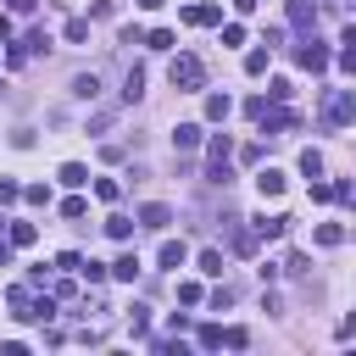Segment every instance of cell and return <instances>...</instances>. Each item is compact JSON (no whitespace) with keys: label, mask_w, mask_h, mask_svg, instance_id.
Returning a JSON list of instances; mask_svg holds the SVG:
<instances>
[{"label":"cell","mask_w":356,"mask_h":356,"mask_svg":"<svg viewBox=\"0 0 356 356\" xmlns=\"http://www.w3.org/2000/svg\"><path fill=\"white\" fill-rule=\"evenodd\" d=\"M178 300H184V306H200V300H206V289H200L195 278H184V284H178Z\"/></svg>","instance_id":"cb8c5ba5"},{"label":"cell","mask_w":356,"mask_h":356,"mask_svg":"<svg viewBox=\"0 0 356 356\" xmlns=\"http://www.w3.org/2000/svg\"><path fill=\"white\" fill-rule=\"evenodd\" d=\"M200 139H206V134H200V122H178V128H172V150H195Z\"/></svg>","instance_id":"30bf717a"},{"label":"cell","mask_w":356,"mask_h":356,"mask_svg":"<svg viewBox=\"0 0 356 356\" xmlns=\"http://www.w3.org/2000/svg\"><path fill=\"white\" fill-rule=\"evenodd\" d=\"M284 184H289V178H284L278 167H261V172H256V189H261L267 200H278V195H284Z\"/></svg>","instance_id":"9c48e42d"},{"label":"cell","mask_w":356,"mask_h":356,"mask_svg":"<svg viewBox=\"0 0 356 356\" xmlns=\"http://www.w3.org/2000/svg\"><path fill=\"white\" fill-rule=\"evenodd\" d=\"M222 345H234V350H245V345H250V334H245V328H222Z\"/></svg>","instance_id":"74e56055"},{"label":"cell","mask_w":356,"mask_h":356,"mask_svg":"<svg viewBox=\"0 0 356 356\" xmlns=\"http://www.w3.org/2000/svg\"><path fill=\"white\" fill-rule=\"evenodd\" d=\"M289 95H295V89H289V78H273V83H267V100H273V106H278V100H289Z\"/></svg>","instance_id":"d6a6232c"},{"label":"cell","mask_w":356,"mask_h":356,"mask_svg":"<svg viewBox=\"0 0 356 356\" xmlns=\"http://www.w3.org/2000/svg\"><path fill=\"white\" fill-rule=\"evenodd\" d=\"M6 300H11V317H28V300H33V295H28V284H17Z\"/></svg>","instance_id":"d4e9b609"},{"label":"cell","mask_w":356,"mask_h":356,"mask_svg":"<svg viewBox=\"0 0 356 356\" xmlns=\"http://www.w3.org/2000/svg\"><path fill=\"white\" fill-rule=\"evenodd\" d=\"M289 222H295L289 211H273V217H256V222H250V234H256V239H284V234H289Z\"/></svg>","instance_id":"8992f818"},{"label":"cell","mask_w":356,"mask_h":356,"mask_svg":"<svg viewBox=\"0 0 356 356\" xmlns=\"http://www.w3.org/2000/svg\"><path fill=\"white\" fill-rule=\"evenodd\" d=\"M184 239H161V250H156V267H184Z\"/></svg>","instance_id":"8fae6325"},{"label":"cell","mask_w":356,"mask_h":356,"mask_svg":"<svg viewBox=\"0 0 356 356\" xmlns=\"http://www.w3.org/2000/svg\"><path fill=\"white\" fill-rule=\"evenodd\" d=\"M167 222H172V206H161V200H150V206H139V228H156V234H161Z\"/></svg>","instance_id":"52a82bcc"},{"label":"cell","mask_w":356,"mask_h":356,"mask_svg":"<svg viewBox=\"0 0 356 356\" xmlns=\"http://www.w3.org/2000/svg\"><path fill=\"white\" fill-rule=\"evenodd\" d=\"M184 22L189 28H211V22H222V6H184Z\"/></svg>","instance_id":"ba28073f"},{"label":"cell","mask_w":356,"mask_h":356,"mask_svg":"<svg viewBox=\"0 0 356 356\" xmlns=\"http://www.w3.org/2000/svg\"><path fill=\"white\" fill-rule=\"evenodd\" d=\"M22 200V184L17 178H0V206H17Z\"/></svg>","instance_id":"1f68e13d"},{"label":"cell","mask_w":356,"mask_h":356,"mask_svg":"<svg viewBox=\"0 0 356 356\" xmlns=\"http://www.w3.org/2000/svg\"><path fill=\"white\" fill-rule=\"evenodd\" d=\"M312 239H317L323 250H339V245H345V222H323V228H317Z\"/></svg>","instance_id":"9a60e30c"},{"label":"cell","mask_w":356,"mask_h":356,"mask_svg":"<svg viewBox=\"0 0 356 356\" xmlns=\"http://www.w3.org/2000/svg\"><path fill=\"white\" fill-rule=\"evenodd\" d=\"M300 172H306V178H323V156H317V150H300Z\"/></svg>","instance_id":"f1b7e54d"},{"label":"cell","mask_w":356,"mask_h":356,"mask_svg":"<svg viewBox=\"0 0 356 356\" xmlns=\"http://www.w3.org/2000/svg\"><path fill=\"white\" fill-rule=\"evenodd\" d=\"M139 6H145V11H156V6H167V0H139Z\"/></svg>","instance_id":"ee69618b"},{"label":"cell","mask_w":356,"mask_h":356,"mask_svg":"<svg viewBox=\"0 0 356 356\" xmlns=\"http://www.w3.org/2000/svg\"><path fill=\"white\" fill-rule=\"evenodd\" d=\"M22 200L28 206H50V184H22Z\"/></svg>","instance_id":"44dd1931"},{"label":"cell","mask_w":356,"mask_h":356,"mask_svg":"<svg viewBox=\"0 0 356 356\" xmlns=\"http://www.w3.org/2000/svg\"><path fill=\"white\" fill-rule=\"evenodd\" d=\"M106 273H111V278H122V284H134V273H139V256H134V250H122V256H117Z\"/></svg>","instance_id":"2e32d148"},{"label":"cell","mask_w":356,"mask_h":356,"mask_svg":"<svg viewBox=\"0 0 356 356\" xmlns=\"http://www.w3.org/2000/svg\"><path fill=\"white\" fill-rule=\"evenodd\" d=\"M222 44H245V28L239 22H222Z\"/></svg>","instance_id":"f35d334b"},{"label":"cell","mask_w":356,"mask_h":356,"mask_svg":"<svg viewBox=\"0 0 356 356\" xmlns=\"http://www.w3.org/2000/svg\"><path fill=\"white\" fill-rule=\"evenodd\" d=\"M350 195H356V189H350V178H334V184H328V200H339V206H345Z\"/></svg>","instance_id":"836d02e7"},{"label":"cell","mask_w":356,"mask_h":356,"mask_svg":"<svg viewBox=\"0 0 356 356\" xmlns=\"http://www.w3.org/2000/svg\"><path fill=\"white\" fill-rule=\"evenodd\" d=\"M167 83L184 89V95L206 89V67H200V56H172V61H167Z\"/></svg>","instance_id":"6da1fadb"},{"label":"cell","mask_w":356,"mask_h":356,"mask_svg":"<svg viewBox=\"0 0 356 356\" xmlns=\"http://www.w3.org/2000/svg\"><path fill=\"white\" fill-rule=\"evenodd\" d=\"M11 145L17 150H33V128H11Z\"/></svg>","instance_id":"ab89813d"},{"label":"cell","mask_w":356,"mask_h":356,"mask_svg":"<svg viewBox=\"0 0 356 356\" xmlns=\"http://www.w3.org/2000/svg\"><path fill=\"white\" fill-rule=\"evenodd\" d=\"M200 273L206 278H222V250H200Z\"/></svg>","instance_id":"603a6c76"},{"label":"cell","mask_w":356,"mask_h":356,"mask_svg":"<svg viewBox=\"0 0 356 356\" xmlns=\"http://www.w3.org/2000/svg\"><path fill=\"white\" fill-rule=\"evenodd\" d=\"M206 156H211V184H228V156H234L228 134H211L206 139Z\"/></svg>","instance_id":"3957f363"},{"label":"cell","mask_w":356,"mask_h":356,"mask_svg":"<svg viewBox=\"0 0 356 356\" xmlns=\"http://www.w3.org/2000/svg\"><path fill=\"white\" fill-rule=\"evenodd\" d=\"M56 267H61V273H78V267H83V256H78V250H61V256H56Z\"/></svg>","instance_id":"8d00e7d4"},{"label":"cell","mask_w":356,"mask_h":356,"mask_svg":"<svg viewBox=\"0 0 356 356\" xmlns=\"http://www.w3.org/2000/svg\"><path fill=\"white\" fill-rule=\"evenodd\" d=\"M33 239H39L33 222H11V245H33Z\"/></svg>","instance_id":"4dcf8cb0"},{"label":"cell","mask_w":356,"mask_h":356,"mask_svg":"<svg viewBox=\"0 0 356 356\" xmlns=\"http://www.w3.org/2000/svg\"><path fill=\"white\" fill-rule=\"evenodd\" d=\"M95 195H100V200H106V206H111V200H117V195H122V184H117V178H95Z\"/></svg>","instance_id":"f546056e"},{"label":"cell","mask_w":356,"mask_h":356,"mask_svg":"<svg viewBox=\"0 0 356 356\" xmlns=\"http://www.w3.org/2000/svg\"><path fill=\"white\" fill-rule=\"evenodd\" d=\"M44 317H56V306H50V295H44V300H28V317H22V323H44Z\"/></svg>","instance_id":"484cf974"},{"label":"cell","mask_w":356,"mask_h":356,"mask_svg":"<svg viewBox=\"0 0 356 356\" xmlns=\"http://www.w3.org/2000/svg\"><path fill=\"white\" fill-rule=\"evenodd\" d=\"M234 6H239V11H256V6H261V0H234Z\"/></svg>","instance_id":"7bdbcfd3"},{"label":"cell","mask_w":356,"mask_h":356,"mask_svg":"<svg viewBox=\"0 0 356 356\" xmlns=\"http://www.w3.org/2000/svg\"><path fill=\"white\" fill-rule=\"evenodd\" d=\"M128 323H134V334H145V323H150V306H139V300H134V306H128Z\"/></svg>","instance_id":"e575fe53"},{"label":"cell","mask_w":356,"mask_h":356,"mask_svg":"<svg viewBox=\"0 0 356 356\" xmlns=\"http://www.w3.org/2000/svg\"><path fill=\"white\" fill-rule=\"evenodd\" d=\"M67 89H72V100H95V95H100V78H95V72H78Z\"/></svg>","instance_id":"4fadbf2b"},{"label":"cell","mask_w":356,"mask_h":356,"mask_svg":"<svg viewBox=\"0 0 356 356\" xmlns=\"http://www.w3.org/2000/svg\"><path fill=\"white\" fill-rule=\"evenodd\" d=\"M267 56H273L267 44H261V50H250V56H245V72H250V78H261V72H267Z\"/></svg>","instance_id":"ffe728a7"},{"label":"cell","mask_w":356,"mask_h":356,"mask_svg":"<svg viewBox=\"0 0 356 356\" xmlns=\"http://www.w3.org/2000/svg\"><path fill=\"white\" fill-rule=\"evenodd\" d=\"M83 211H89V206H83V200H78V195H72V200H61V217H67V222H78V217H83Z\"/></svg>","instance_id":"d590c367"},{"label":"cell","mask_w":356,"mask_h":356,"mask_svg":"<svg viewBox=\"0 0 356 356\" xmlns=\"http://www.w3.org/2000/svg\"><path fill=\"white\" fill-rule=\"evenodd\" d=\"M6 261H11V250H6V239H0V267H6Z\"/></svg>","instance_id":"f6af8a7d"},{"label":"cell","mask_w":356,"mask_h":356,"mask_svg":"<svg viewBox=\"0 0 356 356\" xmlns=\"http://www.w3.org/2000/svg\"><path fill=\"white\" fill-rule=\"evenodd\" d=\"M145 44H150V50H172L178 39H172V28H156V33H145Z\"/></svg>","instance_id":"83f0119b"},{"label":"cell","mask_w":356,"mask_h":356,"mask_svg":"<svg viewBox=\"0 0 356 356\" xmlns=\"http://www.w3.org/2000/svg\"><path fill=\"white\" fill-rule=\"evenodd\" d=\"M228 111H234V100H228V95H206V122H222Z\"/></svg>","instance_id":"ac0fdd59"},{"label":"cell","mask_w":356,"mask_h":356,"mask_svg":"<svg viewBox=\"0 0 356 356\" xmlns=\"http://www.w3.org/2000/svg\"><path fill=\"white\" fill-rule=\"evenodd\" d=\"M195 339H200L206 350H217V345H222V328H217V323H200V328H195Z\"/></svg>","instance_id":"4316f807"},{"label":"cell","mask_w":356,"mask_h":356,"mask_svg":"<svg viewBox=\"0 0 356 356\" xmlns=\"http://www.w3.org/2000/svg\"><path fill=\"white\" fill-rule=\"evenodd\" d=\"M106 234L111 239H134V217H106Z\"/></svg>","instance_id":"7402d4cb"},{"label":"cell","mask_w":356,"mask_h":356,"mask_svg":"<svg viewBox=\"0 0 356 356\" xmlns=\"http://www.w3.org/2000/svg\"><path fill=\"white\" fill-rule=\"evenodd\" d=\"M139 95H145V72H139V67H128V78H122V100L134 106Z\"/></svg>","instance_id":"e0dca14e"},{"label":"cell","mask_w":356,"mask_h":356,"mask_svg":"<svg viewBox=\"0 0 356 356\" xmlns=\"http://www.w3.org/2000/svg\"><path fill=\"white\" fill-rule=\"evenodd\" d=\"M56 178H61L67 189H83V184H89V167H83V161H61V172H56Z\"/></svg>","instance_id":"5bb4252c"},{"label":"cell","mask_w":356,"mask_h":356,"mask_svg":"<svg viewBox=\"0 0 356 356\" xmlns=\"http://www.w3.org/2000/svg\"><path fill=\"white\" fill-rule=\"evenodd\" d=\"M6 6H11V11H33L39 0H6Z\"/></svg>","instance_id":"b9f144b4"},{"label":"cell","mask_w":356,"mask_h":356,"mask_svg":"<svg viewBox=\"0 0 356 356\" xmlns=\"http://www.w3.org/2000/svg\"><path fill=\"white\" fill-rule=\"evenodd\" d=\"M6 39H11V17L0 11V44H6Z\"/></svg>","instance_id":"60d3db41"},{"label":"cell","mask_w":356,"mask_h":356,"mask_svg":"<svg viewBox=\"0 0 356 356\" xmlns=\"http://www.w3.org/2000/svg\"><path fill=\"white\" fill-rule=\"evenodd\" d=\"M289 22L295 28H317V6L312 0H289Z\"/></svg>","instance_id":"7c38bea8"},{"label":"cell","mask_w":356,"mask_h":356,"mask_svg":"<svg viewBox=\"0 0 356 356\" xmlns=\"http://www.w3.org/2000/svg\"><path fill=\"white\" fill-rule=\"evenodd\" d=\"M61 33H67V44H83V39H89V17H67Z\"/></svg>","instance_id":"d6986e66"},{"label":"cell","mask_w":356,"mask_h":356,"mask_svg":"<svg viewBox=\"0 0 356 356\" xmlns=\"http://www.w3.org/2000/svg\"><path fill=\"white\" fill-rule=\"evenodd\" d=\"M256 122H261V134H284V128H300V111H289V106L278 100V106H267Z\"/></svg>","instance_id":"5b68a950"},{"label":"cell","mask_w":356,"mask_h":356,"mask_svg":"<svg viewBox=\"0 0 356 356\" xmlns=\"http://www.w3.org/2000/svg\"><path fill=\"white\" fill-rule=\"evenodd\" d=\"M356 117V89H328V100H323V122L328 128H345Z\"/></svg>","instance_id":"7a4b0ae2"},{"label":"cell","mask_w":356,"mask_h":356,"mask_svg":"<svg viewBox=\"0 0 356 356\" xmlns=\"http://www.w3.org/2000/svg\"><path fill=\"white\" fill-rule=\"evenodd\" d=\"M295 61H300L306 72H328V61H334V56H328V44H317V39H300V44H295Z\"/></svg>","instance_id":"277c9868"}]
</instances>
